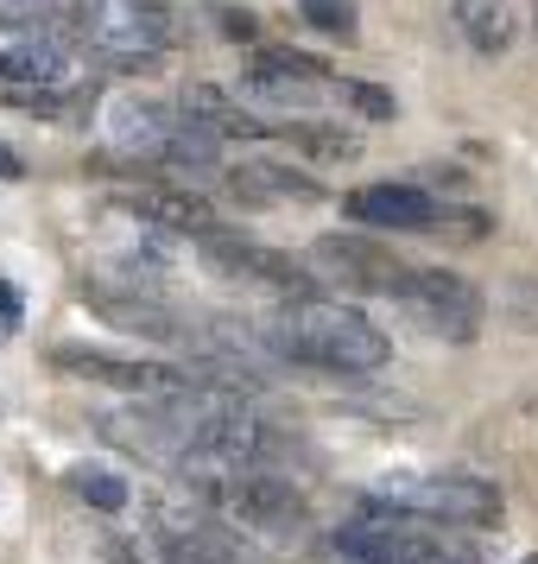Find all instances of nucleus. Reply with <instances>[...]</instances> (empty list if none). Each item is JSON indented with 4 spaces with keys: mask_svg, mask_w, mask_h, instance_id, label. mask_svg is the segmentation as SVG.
<instances>
[{
    "mask_svg": "<svg viewBox=\"0 0 538 564\" xmlns=\"http://www.w3.org/2000/svg\"><path fill=\"white\" fill-rule=\"evenodd\" d=\"M266 336H273L279 361H305V368H330V375H381L386 361H393V343L361 311L323 305V299L285 305L266 324Z\"/></svg>",
    "mask_w": 538,
    "mask_h": 564,
    "instance_id": "obj_1",
    "label": "nucleus"
},
{
    "mask_svg": "<svg viewBox=\"0 0 538 564\" xmlns=\"http://www.w3.org/2000/svg\"><path fill=\"white\" fill-rule=\"evenodd\" d=\"M83 45L114 64H153L178 45V13L165 0H83Z\"/></svg>",
    "mask_w": 538,
    "mask_h": 564,
    "instance_id": "obj_2",
    "label": "nucleus"
},
{
    "mask_svg": "<svg viewBox=\"0 0 538 564\" xmlns=\"http://www.w3.org/2000/svg\"><path fill=\"white\" fill-rule=\"evenodd\" d=\"M52 361L64 375H83V381L133 393V400H165V393H190V387H204V381H222V375L190 368V361L178 368V361H140V356H108V349H77V343L52 349Z\"/></svg>",
    "mask_w": 538,
    "mask_h": 564,
    "instance_id": "obj_3",
    "label": "nucleus"
},
{
    "mask_svg": "<svg viewBox=\"0 0 538 564\" xmlns=\"http://www.w3.org/2000/svg\"><path fill=\"white\" fill-rule=\"evenodd\" d=\"M197 248H204V260L216 267V273L266 285V292H279L285 305H298V299H317L310 273H305V267H298L292 254H273V248H260V241H248V235H229L222 223H216L209 235H197Z\"/></svg>",
    "mask_w": 538,
    "mask_h": 564,
    "instance_id": "obj_4",
    "label": "nucleus"
},
{
    "mask_svg": "<svg viewBox=\"0 0 538 564\" xmlns=\"http://www.w3.org/2000/svg\"><path fill=\"white\" fill-rule=\"evenodd\" d=\"M399 305L418 311V324L437 330L443 343H475V330H482V292L462 273H443V267H411Z\"/></svg>",
    "mask_w": 538,
    "mask_h": 564,
    "instance_id": "obj_5",
    "label": "nucleus"
},
{
    "mask_svg": "<svg viewBox=\"0 0 538 564\" xmlns=\"http://www.w3.org/2000/svg\"><path fill=\"white\" fill-rule=\"evenodd\" d=\"M393 508L425 513L437 527H501V488L482 476H425L393 488Z\"/></svg>",
    "mask_w": 538,
    "mask_h": 564,
    "instance_id": "obj_6",
    "label": "nucleus"
},
{
    "mask_svg": "<svg viewBox=\"0 0 538 564\" xmlns=\"http://www.w3.org/2000/svg\"><path fill=\"white\" fill-rule=\"evenodd\" d=\"M83 299H89V311L102 317V324H114V330L128 336H146V343H165V349H197V324L190 317H178L172 305H158V299H146V292H133V285H83Z\"/></svg>",
    "mask_w": 538,
    "mask_h": 564,
    "instance_id": "obj_7",
    "label": "nucleus"
},
{
    "mask_svg": "<svg viewBox=\"0 0 538 564\" xmlns=\"http://www.w3.org/2000/svg\"><path fill=\"white\" fill-rule=\"evenodd\" d=\"M310 260H317L330 280L355 285V292H374V299H399L406 280H411L406 260H393L381 241H367V235H323V241L310 248Z\"/></svg>",
    "mask_w": 538,
    "mask_h": 564,
    "instance_id": "obj_8",
    "label": "nucleus"
},
{
    "mask_svg": "<svg viewBox=\"0 0 538 564\" xmlns=\"http://www.w3.org/2000/svg\"><path fill=\"white\" fill-rule=\"evenodd\" d=\"M342 209L355 223H367V229H406V235H431L443 223V209L418 184H361V191H349Z\"/></svg>",
    "mask_w": 538,
    "mask_h": 564,
    "instance_id": "obj_9",
    "label": "nucleus"
},
{
    "mask_svg": "<svg viewBox=\"0 0 538 564\" xmlns=\"http://www.w3.org/2000/svg\"><path fill=\"white\" fill-rule=\"evenodd\" d=\"M121 209L140 216L146 229H172V235H209V229H216V216H209L204 197L172 191V184H153V178L128 184V191H121Z\"/></svg>",
    "mask_w": 538,
    "mask_h": 564,
    "instance_id": "obj_10",
    "label": "nucleus"
},
{
    "mask_svg": "<svg viewBox=\"0 0 538 564\" xmlns=\"http://www.w3.org/2000/svg\"><path fill=\"white\" fill-rule=\"evenodd\" d=\"M178 128V115L165 102H140V96H121L108 102V140L133 159H165V140Z\"/></svg>",
    "mask_w": 538,
    "mask_h": 564,
    "instance_id": "obj_11",
    "label": "nucleus"
},
{
    "mask_svg": "<svg viewBox=\"0 0 538 564\" xmlns=\"http://www.w3.org/2000/svg\"><path fill=\"white\" fill-rule=\"evenodd\" d=\"M64 77H70V52L52 32H32V39L0 52V83L7 89H64Z\"/></svg>",
    "mask_w": 538,
    "mask_h": 564,
    "instance_id": "obj_12",
    "label": "nucleus"
},
{
    "mask_svg": "<svg viewBox=\"0 0 538 564\" xmlns=\"http://www.w3.org/2000/svg\"><path fill=\"white\" fill-rule=\"evenodd\" d=\"M229 191L241 204H317L323 197V184L310 178V172H292V165H273V159L241 165L229 178Z\"/></svg>",
    "mask_w": 538,
    "mask_h": 564,
    "instance_id": "obj_13",
    "label": "nucleus"
},
{
    "mask_svg": "<svg viewBox=\"0 0 538 564\" xmlns=\"http://www.w3.org/2000/svg\"><path fill=\"white\" fill-rule=\"evenodd\" d=\"M184 115H190V121H204V128H216L222 140H260V133H273L266 121L248 115L241 96L216 89V83H190V89H184Z\"/></svg>",
    "mask_w": 538,
    "mask_h": 564,
    "instance_id": "obj_14",
    "label": "nucleus"
},
{
    "mask_svg": "<svg viewBox=\"0 0 538 564\" xmlns=\"http://www.w3.org/2000/svg\"><path fill=\"white\" fill-rule=\"evenodd\" d=\"M450 13H457V32L469 39V52H482V57H501L513 45V32H519L507 0H457Z\"/></svg>",
    "mask_w": 538,
    "mask_h": 564,
    "instance_id": "obj_15",
    "label": "nucleus"
},
{
    "mask_svg": "<svg viewBox=\"0 0 538 564\" xmlns=\"http://www.w3.org/2000/svg\"><path fill=\"white\" fill-rule=\"evenodd\" d=\"M158 165H172V172H197V178H209L216 165H222V133L204 128V121H190L178 108V128H172V140H165V159Z\"/></svg>",
    "mask_w": 538,
    "mask_h": 564,
    "instance_id": "obj_16",
    "label": "nucleus"
},
{
    "mask_svg": "<svg viewBox=\"0 0 538 564\" xmlns=\"http://www.w3.org/2000/svg\"><path fill=\"white\" fill-rule=\"evenodd\" d=\"M323 83H310V77H285V70H266V64H254L248 77H241V102L248 108H310V96H317Z\"/></svg>",
    "mask_w": 538,
    "mask_h": 564,
    "instance_id": "obj_17",
    "label": "nucleus"
},
{
    "mask_svg": "<svg viewBox=\"0 0 538 564\" xmlns=\"http://www.w3.org/2000/svg\"><path fill=\"white\" fill-rule=\"evenodd\" d=\"M285 140H292V147H305V153H317V159H355L361 153L355 133L317 128V121H292V128H285Z\"/></svg>",
    "mask_w": 538,
    "mask_h": 564,
    "instance_id": "obj_18",
    "label": "nucleus"
},
{
    "mask_svg": "<svg viewBox=\"0 0 538 564\" xmlns=\"http://www.w3.org/2000/svg\"><path fill=\"white\" fill-rule=\"evenodd\" d=\"M70 488H77L96 513H121L128 508V482H121L114 469H70Z\"/></svg>",
    "mask_w": 538,
    "mask_h": 564,
    "instance_id": "obj_19",
    "label": "nucleus"
},
{
    "mask_svg": "<svg viewBox=\"0 0 538 564\" xmlns=\"http://www.w3.org/2000/svg\"><path fill=\"white\" fill-rule=\"evenodd\" d=\"M298 13H305V20H310L317 32H330V39H342V45H349V39L361 32V20H355V0H298Z\"/></svg>",
    "mask_w": 538,
    "mask_h": 564,
    "instance_id": "obj_20",
    "label": "nucleus"
},
{
    "mask_svg": "<svg viewBox=\"0 0 538 564\" xmlns=\"http://www.w3.org/2000/svg\"><path fill=\"white\" fill-rule=\"evenodd\" d=\"M336 96L355 108V115H367V121H393V115H399L393 89H381V83H336Z\"/></svg>",
    "mask_w": 538,
    "mask_h": 564,
    "instance_id": "obj_21",
    "label": "nucleus"
},
{
    "mask_svg": "<svg viewBox=\"0 0 538 564\" xmlns=\"http://www.w3.org/2000/svg\"><path fill=\"white\" fill-rule=\"evenodd\" d=\"M507 311H513V324L526 336H538V280L532 273H519V280L507 285Z\"/></svg>",
    "mask_w": 538,
    "mask_h": 564,
    "instance_id": "obj_22",
    "label": "nucleus"
},
{
    "mask_svg": "<svg viewBox=\"0 0 538 564\" xmlns=\"http://www.w3.org/2000/svg\"><path fill=\"white\" fill-rule=\"evenodd\" d=\"M209 20H216L222 39H254V32H260V20L248 13V7H209Z\"/></svg>",
    "mask_w": 538,
    "mask_h": 564,
    "instance_id": "obj_23",
    "label": "nucleus"
},
{
    "mask_svg": "<svg viewBox=\"0 0 538 564\" xmlns=\"http://www.w3.org/2000/svg\"><path fill=\"white\" fill-rule=\"evenodd\" d=\"M0 324H20V292L0 280Z\"/></svg>",
    "mask_w": 538,
    "mask_h": 564,
    "instance_id": "obj_24",
    "label": "nucleus"
},
{
    "mask_svg": "<svg viewBox=\"0 0 538 564\" xmlns=\"http://www.w3.org/2000/svg\"><path fill=\"white\" fill-rule=\"evenodd\" d=\"M20 172H26V165H20V153H13V147L0 140V178H20Z\"/></svg>",
    "mask_w": 538,
    "mask_h": 564,
    "instance_id": "obj_25",
    "label": "nucleus"
},
{
    "mask_svg": "<svg viewBox=\"0 0 538 564\" xmlns=\"http://www.w3.org/2000/svg\"><path fill=\"white\" fill-rule=\"evenodd\" d=\"M519 564H538V558H519Z\"/></svg>",
    "mask_w": 538,
    "mask_h": 564,
    "instance_id": "obj_26",
    "label": "nucleus"
}]
</instances>
